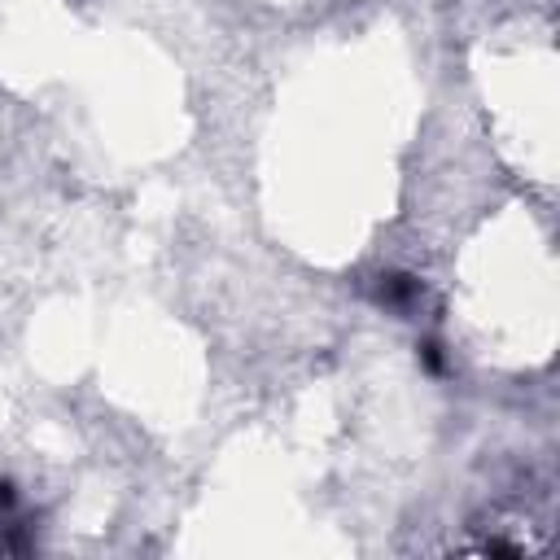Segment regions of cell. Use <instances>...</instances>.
Masks as SVG:
<instances>
[{"mask_svg": "<svg viewBox=\"0 0 560 560\" xmlns=\"http://www.w3.org/2000/svg\"><path fill=\"white\" fill-rule=\"evenodd\" d=\"M420 363H424V372H433V376H446L451 372V363H446V350H442V341H420Z\"/></svg>", "mask_w": 560, "mask_h": 560, "instance_id": "7a4b0ae2", "label": "cell"}, {"mask_svg": "<svg viewBox=\"0 0 560 560\" xmlns=\"http://www.w3.org/2000/svg\"><path fill=\"white\" fill-rule=\"evenodd\" d=\"M18 512V490L9 477H0V516H13Z\"/></svg>", "mask_w": 560, "mask_h": 560, "instance_id": "3957f363", "label": "cell"}, {"mask_svg": "<svg viewBox=\"0 0 560 560\" xmlns=\"http://www.w3.org/2000/svg\"><path fill=\"white\" fill-rule=\"evenodd\" d=\"M372 298H376V306H385L394 315H416L424 306V280L411 271H381L372 280Z\"/></svg>", "mask_w": 560, "mask_h": 560, "instance_id": "6da1fadb", "label": "cell"}]
</instances>
